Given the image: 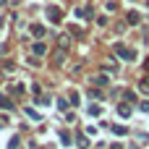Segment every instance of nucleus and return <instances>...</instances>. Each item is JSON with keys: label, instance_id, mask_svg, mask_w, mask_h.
Wrapping results in <instances>:
<instances>
[{"label": "nucleus", "instance_id": "obj_6", "mask_svg": "<svg viewBox=\"0 0 149 149\" xmlns=\"http://www.w3.org/2000/svg\"><path fill=\"white\" fill-rule=\"evenodd\" d=\"M141 107H144V110H147V113H149V105H141Z\"/></svg>", "mask_w": 149, "mask_h": 149}, {"label": "nucleus", "instance_id": "obj_1", "mask_svg": "<svg viewBox=\"0 0 149 149\" xmlns=\"http://www.w3.org/2000/svg\"><path fill=\"white\" fill-rule=\"evenodd\" d=\"M47 16H50V21H55V24H58V21H60V16H63V10H60V8H50V10H47Z\"/></svg>", "mask_w": 149, "mask_h": 149}, {"label": "nucleus", "instance_id": "obj_2", "mask_svg": "<svg viewBox=\"0 0 149 149\" xmlns=\"http://www.w3.org/2000/svg\"><path fill=\"white\" fill-rule=\"evenodd\" d=\"M118 52H120L126 60H134V50H128V47H123V45H120V47H118Z\"/></svg>", "mask_w": 149, "mask_h": 149}, {"label": "nucleus", "instance_id": "obj_8", "mask_svg": "<svg viewBox=\"0 0 149 149\" xmlns=\"http://www.w3.org/2000/svg\"><path fill=\"white\" fill-rule=\"evenodd\" d=\"M0 3H3V0H0Z\"/></svg>", "mask_w": 149, "mask_h": 149}, {"label": "nucleus", "instance_id": "obj_4", "mask_svg": "<svg viewBox=\"0 0 149 149\" xmlns=\"http://www.w3.org/2000/svg\"><path fill=\"white\" fill-rule=\"evenodd\" d=\"M34 52L37 55H45V45H34Z\"/></svg>", "mask_w": 149, "mask_h": 149}, {"label": "nucleus", "instance_id": "obj_5", "mask_svg": "<svg viewBox=\"0 0 149 149\" xmlns=\"http://www.w3.org/2000/svg\"><path fill=\"white\" fill-rule=\"evenodd\" d=\"M139 86H141V92H149V79H144V81H141Z\"/></svg>", "mask_w": 149, "mask_h": 149}, {"label": "nucleus", "instance_id": "obj_7", "mask_svg": "<svg viewBox=\"0 0 149 149\" xmlns=\"http://www.w3.org/2000/svg\"><path fill=\"white\" fill-rule=\"evenodd\" d=\"M147 68H149V60H147Z\"/></svg>", "mask_w": 149, "mask_h": 149}, {"label": "nucleus", "instance_id": "obj_3", "mask_svg": "<svg viewBox=\"0 0 149 149\" xmlns=\"http://www.w3.org/2000/svg\"><path fill=\"white\" fill-rule=\"evenodd\" d=\"M31 34H34V37H42V34H45V29L37 24V26H31Z\"/></svg>", "mask_w": 149, "mask_h": 149}]
</instances>
